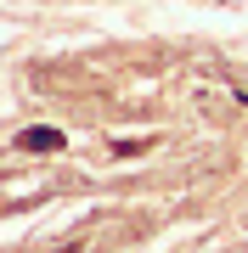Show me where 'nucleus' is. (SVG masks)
Segmentation results:
<instances>
[{
    "mask_svg": "<svg viewBox=\"0 0 248 253\" xmlns=\"http://www.w3.org/2000/svg\"><path fill=\"white\" fill-rule=\"evenodd\" d=\"M243 107H248V96H243Z\"/></svg>",
    "mask_w": 248,
    "mask_h": 253,
    "instance_id": "2",
    "label": "nucleus"
},
{
    "mask_svg": "<svg viewBox=\"0 0 248 253\" xmlns=\"http://www.w3.org/2000/svg\"><path fill=\"white\" fill-rule=\"evenodd\" d=\"M23 152H62V129H51V124H34V129H23L17 135Z\"/></svg>",
    "mask_w": 248,
    "mask_h": 253,
    "instance_id": "1",
    "label": "nucleus"
}]
</instances>
